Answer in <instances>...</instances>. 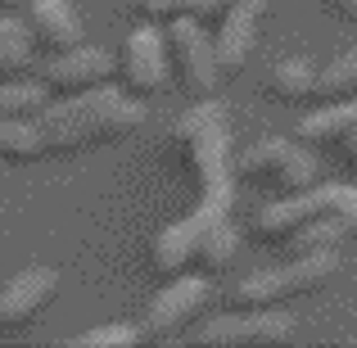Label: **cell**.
I'll list each match as a JSON object with an SVG mask.
<instances>
[{"instance_id":"6da1fadb","label":"cell","mask_w":357,"mask_h":348,"mask_svg":"<svg viewBox=\"0 0 357 348\" xmlns=\"http://www.w3.org/2000/svg\"><path fill=\"white\" fill-rule=\"evenodd\" d=\"M32 118L50 154H73V149H91L136 131L145 122V105L131 91H114L105 82L77 96H50Z\"/></svg>"},{"instance_id":"7a4b0ae2","label":"cell","mask_w":357,"mask_h":348,"mask_svg":"<svg viewBox=\"0 0 357 348\" xmlns=\"http://www.w3.org/2000/svg\"><path fill=\"white\" fill-rule=\"evenodd\" d=\"M185 158H190L195 176H199V204L190 209V218L204 231L213 222L231 218L236 204V158H231V118L213 96H199V105L181 118L176 127Z\"/></svg>"},{"instance_id":"3957f363","label":"cell","mask_w":357,"mask_h":348,"mask_svg":"<svg viewBox=\"0 0 357 348\" xmlns=\"http://www.w3.org/2000/svg\"><path fill=\"white\" fill-rule=\"evenodd\" d=\"M335 271H340V249L294 253L285 267L253 271L249 280H240L231 298H236L240 308H276V303H289V298H298V294L321 289L326 280H335Z\"/></svg>"},{"instance_id":"277c9868","label":"cell","mask_w":357,"mask_h":348,"mask_svg":"<svg viewBox=\"0 0 357 348\" xmlns=\"http://www.w3.org/2000/svg\"><path fill=\"white\" fill-rule=\"evenodd\" d=\"M321 213H353L357 218V186L317 181V186H307V190L280 195V199H271L267 209H258L253 235H258V240H289L303 222L321 218Z\"/></svg>"},{"instance_id":"5b68a950","label":"cell","mask_w":357,"mask_h":348,"mask_svg":"<svg viewBox=\"0 0 357 348\" xmlns=\"http://www.w3.org/2000/svg\"><path fill=\"white\" fill-rule=\"evenodd\" d=\"M236 172L249 176L253 186H267L276 195H294V190H307V186L321 181V167H317L312 149L298 145V140H258L253 149H244L236 158Z\"/></svg>"},{"instance_id":"8992f818","label":"cell","mask_w":357,"mask_h":348,"mask_svg":"<svg viewBox=\"0 0 357 348\" xmlns=\"http://www.w3.org/2000/svg\"><path fill=\"white\" fill-rule=\"evenodd\" d=\"M163 36H167V59H172V73L181 77V86L190 96H213L222 82V63H218V50H213L208 23L181 14L163 23Z\"/></svg>"},{"instance_id":"52a82bcc","label":"cell","mask_w":357,"mask_h":348,"mask_svg":"<svg viewBox=\"0 0 357 348\" xmlns=\"http://www.w3.org/2000/svg\"><path fill=\"white\" fill-rule=\"evenodd\" d=\"M294 340V317L285 312V303L276 308H240V312L213 317V321L199 326L195 344L204 348H244V344H289Z\"/></svg>"},{"instance_id":"ba28073f","label":"cell","mask_w":357,"mask_h":348,"mask_svg":"<svg viewBox=\"0 0 357 348\" xmlns=\"http://www.w3.org/2000/svg\"><path fill=\"white\" fill-rule=\"evenodd\" d=\"M118 73H122V82H127V91L136 100H149V96H158V91H167V82H172V59H167L163 23H149L145 18V23L122 41Z\"/></svg>"},{"instance_id":"9c48e42d","label":"cell","mask_w":357,"mask_h":348,"mask_svg":"<svg viewBox=\"0 0 357 348\" xmlns=\"http://www.w3.org/2000/svg\"><path fill=\"white\" fill-rule=\"evenodd\" d=\"M208 298H213V280L208 276H185V271H176V276L154 294V303H149L145 335L149 340H176V335L208 308Z\"/></svg>"},{"instance_id":"30bf717a","label":"cell","mask_w":357,"mask_h":348,"mask_svg":"<svg viewBox=\"0 0 357 348\" xmlns=\"http://www.w3.org/2000/svg\"><path fill=\"white\" fill-rule=\"evenodd\" d=\"M118 73V59L100 45H68V50H50V59L41 63V86L50 96H77V91H91V86H105L109 77Z\"/></svg>"},{"instance_id":"8fae6325","label":"cell","mask_w":357,"mask_h":348,"mask_svg":"<svg viewBox=\"0 0 357 348\" xmlns=\"http://www.w3.org/2000/svg\"><path fill=\"white\" fill-rule=\"evenodd\" d=\"M267 0H231L218 18H213V50H218L222 73H236L249 63L253 45H258V23Z\"/></svg>"},{"instance_id":"7c38bea8","label":"cell","mask_w":357,"mask_h":348,"mask_svg":"<svg viewBox=\"0 0 357 348\" xmlns=\"http://www.w3.org/2000/svg\"><path fill=\"white\" fill-rule=\"evenodd\" d=\"M59 294V271L54 267H23L0 285V326H27L41 317Z\"/></svg>"},{"instance_id":"4fadbf2b","label":"cell","mask_w":357,"mask_h":348,"mask_svg":"<svg viewBox=\"0 0 357 348\" xmlns=\"http://www.w3.org/2000/svg\"><path fill=\"white\" fill-rule=\"evenodd\" d=\"M298 140H303V145H335L344 158L357 163V96L353 100H331L326 109L307 114L298 122Z\"/></svg>"},{"instance_id":"5bb4252c","label":"cell","mask_w":357,"mask_h":348,"mask_svg":"<svg viewBox=\"0 0 357 348\" xmlns=\"http://www.w3.org/2000/svg\"><path fill=\"white\" fill-rule=\"evenodd\" d=\"M27 36L32 45H45V50H68V45L82 41V14L73 0H27Z\"/></svg>"},{"instance_id":"9a60e30c","label":"cell","mask_w":357,"mask_h":348,"mask_svg":"<svg viewBox=\"0 0 357 348\" xmlns=\"http://www.w3.org/2000/svg\"><path fill=\"white\" fill-rule=\"evenodd\" d=\"M353 235H357V218H353V213H321V218L303 222L285 244L294 253H312V249H340V244L353 240Z\"/></svg>"},{"instance_id":"2e32d148","label":"cell","mask_w":357,"mask_h":348,"mask_svg":"<svg viewBox=\"0 0 357 348\" xmlns=\"http://www.w3.org/2000/svg\"><path fill=\"white\" fill-rule=\"evenodd\" d=\"M45 154V140L32 114H0V163H27Z\"/></svg>"},{"instance_id":"e0dca14e","label":"cell","mask_w":357,"mask_h":348,"mask_svg":"<svg viewBox=\"0 0 357 348\" xmlns=\"http://www.w3.org/2000/svg\"><path fill=\"white\" fill-rule=\"evenodd\" d=\"M236 253H240V227H236V218L213 222V227L199 235V244H195V262H199L204 271H227L231 262H236Z\"/></svg>"},{"instance_id":"ac0fdd59","label":"cell","mask_w":357,"mask_h":348,"mask_svg":"<svg viewBox=\"0 0 357 348\" xmlns=\"http://www.w3.org/2000/svg\"><path fill=\"white\" fill-rule=\"evenodd\" d=\"M267 86L276 91L280 100H303L317 91V63L303 59V54H289V59H276L267 73Z\"/></svg>"},{"instance_id":"d6986e66","label":"cell","mask_w":357,"mask_h":348,"mask_svg":"<svg viewBox=\"0 0 357 348\" xmlns=\"http://www.w3.org/2000/svg\"><path fill=\"white\" fill-rule=\"evenodd\" d=\"M321 100H353L357 96V45L340 50L326 68H317V91Z\"/></svg>"},{"instance_id":"ffe728a7","label":"cell","mask_w":357,"mask_h":348,"mask_svg":"<svg viewBox=\"0 0 357 348\" xmlns=\"http://www.w3.org/2000/svg\"><path fill=\"white\" fill-rule=\"evenodd\" d=\"M77 348H131V344H140V326H96V331H86V335H77L73 340Z\"/></svg>"},{"instance_id":"44dd1931","label":"cell","mask_w":357,"mask_h":348,"mask_svg":"<svg viewBox=\"0 0 357 348\" xmlns=\"http://www.w3.org/2000/svg\"><path fill=\"white\" fill-rule=\"evenodd\" d=\"M27 63H32V36L0 41V82H5V77H23Z\"/></svg>"},{"instance_id":"7402d4cb","label":"cell","mask_w":357,"mask_h":348,"mask_svg":"<svg viewBox=\"0 0 357 348\" xmlns=\"http://www.w3.org/2000/svg\"><path fill=\"white\" fill-rule=\"evenodd\" d=\"M340 9H344L349 18H357V0H340Z\"/></svg>"},{"instance_id":"603a6c76","label":"cell","mask_w":357,"mask_h":348,"mask_svg":"<svg viewBox=\"0 0 357 348\" xmlns=\"http://www.w3.org/2000/svg\"><path fill=\"white\" fill-rule=\"evenodd\" d=\"M27 0H0V9H23Z\"/></svg>"}]
</instances>
